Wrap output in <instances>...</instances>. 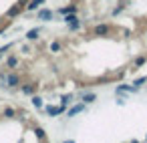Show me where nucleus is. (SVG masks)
Returning <instances> with one entry per match:
<instances>
[{"mask_svg": "<svg viewBox=\"0 0 147 143\" xmlns=\"http://www.w3.org/2000/svg\"><path fill=\"white\" fill-rule=\"evenodd\" d=\"M32 133H34V137H36L38 141H47V131H45L42 127H34Z\"/></svg>", "mask_w": 147, "mask_h": 143, "instance_id": "obj_15", "label": "nucleus"}, {"mask_svg": "<svg viewBox=\"0 0 147 143\" xmlns=\"http://www.w3.org/2000/svg\"><path fill=\"white\" fill-rule=\"evenodd\" d=\"M0 117H4V119H14V117H16V109H14V107H4Z\"/></svg>", "mask_w": 147, "mask_h": 143, "instance_id": "obj_11", "label": "nucleus"}, {"mask_svg": "<svg viewBox=\"0 0 147 143\" xmlns=\"http://www.w3.org/2000/svg\"><path fill=\"white\" fill-rule=\"evenodd\" d=\"M30 101H32V105H34L36 109H42V105H45V103H42V97H40V95H36V93H34V95H30Z\"/></svg>", "mask_w": 147, "mask_h": 143, "instance_id": "obj_17", "label": "nucleus"}, {"mask_svg": "<svg viewBox=\"0 0 147 143\" xmlns=\"http://www.w3.org/2000/svg\"><path fill=\"white\" fill-rule=\"evenodd\" d=\"M24 6H26V0H18L16 4H12V6L6 10V18H8V20H10V18H16V16L24 10Z\"/></svg>", "mask_w": 147, "mask_h": 143, "instance_id": "obj_1", "label": "nucleus"}, {"mask_svg": "<svg viewBox=\"0 0 147 143\" xmlns=\"http://www.w3.org/2000/svg\"><path fill=\"white\" fill-rule=\"evenodd\" d=\"M139 91V87H135V85H117V89H115V95H125V93H137Z\"/></svg>", "mask_w": 147, "mask_h": 143, "instance_id": "obj_6", "label": "nucleus"}, {"mask_svg": "<svg viewBox=\"0 0 147 143\" xmlns=\"http://www.w3.org/2000/svg\"><path fill=\"white\" fill-rule=\"evenodd\" d=\"M145 141H147V135H145Z\"/></svg>", "mask_w": 147, "mask_h": 143, "instance_id": "obj_28", "label": "nucleus"}, {"mask_svg": "<svg viewBox=\"0 0 147 143\" xmlns=\"http://www.w3.org/2000/svg\"><path fill=\"white\" fill-rule=\"evenodd\" d=\"M117 105L123 107V105H125V99H123V97H117Z\"/></svg>", "mask_w": 147, "mask_h": 143, "instance_id": "obj_25", "label": "nucleus"}, {"mask_svg": "<svg viewBox=\"0 0 147 143\" xmlns=\"http://www.w3.org/2000/svg\"><path fill=\"white\" fill-rule=\"evenodd\" d=\"M87 111V105L85 103H79V105H73L69 111H65L67 113V117H75V115H79V113H85Z\"/></svg>", "mask_w": 147, "mask_h": 143, "instance_id": "obj_8", "label": "nucleus"}, {"mask_svg": "<svg viewBox=\"0 0 147 143\" xmlns=\"http://www.w3.org/2000/svg\"><path fill=\"white\" fill-rule=\"evenodd\" d=\"M61 49H63V47H61V42H59V40H53V42H51V47H49V51H51V53H61Z\"/></svg>", "mask_w": 147, "mask_h": 143, "instance_id": "obj_19", "label": "nucleus"}, {"mask_svg": "<svg viewBox=\"0 0 147 143\" xmlns=\"http://www.w3.org/2000/svg\"><path fill=\"white\" fill-rule=\"evenodd\" d=\"M45 111H47L51 117H57V115H63V113L67 111V107H65V105H47Z\"/></svg>", "mask_w": 147, "mask_h": 143, "instance_id": "obj_5", "label": "nucleus"}, {"mask_svg": "<svg viewBox=\"0 0 147 143\" xmlns=\"http://www.w3.org/2000/svg\"><path fill=\"white\" fill-rule=\"evenodd\" d=\"M123 10H125V4H119V6H115V8L111 10V14H113V16H119Z\"/></svg>", "mask_w": 147, "mask_h": 143, "instance_id": "obj_23", "label": "nucleus"}, {"mask_svg": "<svg viewBox=\"0 0 147 143\" xmlns=\"http://www.w3.org/2000/svg\"><path fill=\"white\" fill-rule=\"evenodd\" d=\"M77 10H79V8H77L75 4H71V6H61V8H59L61 14H77Z\"/></svg>", "mask_w": 147, "mask_h": 143, "instance_id": "obj_14", "label": "nucleus"}, {"mask_svg": "<svg viewBox=\"0 0 147 143\" xmlns=\"http://www.w3.org/2000/svg\"><path fill=\"white\" fill-rule=\"evenodd\" d=\"M109 32H111V26L109 24H97L93 28V34L95 36H109Z\"/></svg>", "mask_w": 147, "mask_h": 143, "instance_id": "obj_7", "label": "nucleus"}, {"mask_svg": "<svg viewBox=\"0 0 147 143\" xmlns=\"http://www.w3.org/2000/svg\"><path fill=\"white\" fill-rule=\"evenodd\" d=\"M45 2H47V0H28V2H26V6H24V10L34 12V10H38V8H40Z\"/></svg>", "mask_w": 147, "mask_h": 143, "instance_id": "obj_9", "label": "nucleus"}, {"mask_svg": "<svg viewBox=\"0 0 147 143\" xmlns=\"http://www.w3.org/2000/svg\"><path fill=\"white\" fill-rule=\"evenodd\" d=\"M53 16H55V12L49 10V8H38V10H36V18L42 20V22H51Z\"/></svg>", "mask_w": 147, "mask_h": 143, "instance_id": "obj_3", "label": "nucleus"}, {"mask_svg": "<svg viewBox=\"0 0 147 143\" xmlns=\"http://www.w3.org/2000/svg\"><path fill=\"white\" fill-rule=\"evenodd\" d=\"M12 47H14V42H8V45H4L2 49H0V53H4V55H6V53H8V51H10Z\"/></svg>", "mask_w": 147, "mask_h": 143, "instance_id": "obj_24", "label": "nucleus"}, {"mask_svg": "<svg viewBox=\"0 0 147 143\" xmlns=\"http://www.w3.org/2000/svg\"><path fill=\"white\" fill-rule=\"evenodd\" d=\"M145 63H147V59H145V57H135V59H133V71L141 69Z\"/></svg>", "mask_w": 147, "mask_h": 143, "instance_id": "obj_16", "label": "nucleus"}, {"mask_svg": "<svg viewBox=\"0 0 147 143\" xmlns=\"http://www.w3.org/2000/svg\"><path fill=\"white\" fill-rule=\"evenodd\" d=\"M77 20V14H63V22L65 24H71V22H75Z\"/></svg>", "mask_w": 147, "mask_h": 143, "instance_id": "obj_21", "label": "nucleus"}, {"mask_svg": "<svg viewBox=\"0 0 147 143\" xmlns=\"http://www.w3.org/2000/svg\"><path fill=\"white\" fill-rule=\"evenodd\" d=\"M81 97H83V103H85V105H91V103H95V101H97V95H95L93 91H83V95H81Z\"/></svg>", "mask_w": 147, "mask_h": 143, "instance_id": "obj_10", "label": "nucleus"}, {"mask_svg": "<svg viewBox=\"0 0 147 143\" xmlns=\"http://www.w3.org/2000/svg\"><path fill=\"white\" fill-rule=\"evenodd\" d=\"M18 57L16 55H10V57H6V69H16L18 67Z\"/></svg>", "mask_w": 147, "mask_h": 143, "instance_id": "obj_13", "label": "nucleus"}, {"mask_svg": "<svg viewBox=\"0 0 147 143\" xmlns=\"http://www.w3.org/2000/svg\"><path fill=\"white\" fill-rule=\"evenodd\" d=\"M36 91H38V85H36V83H24V85L20 83V93H22V95L30 97V95H34Z\"/></svg>", "mask_w": 147, "mask_h": 143, "instance_id": "obj_4", "label": "nucleus"}, {"mask_svg": "<svg viewBox=\"0 0 147 143\" xmlns=\"http://www.w3.org/2000/svg\"><path fill=\"white\" fill-rule=\"evenodd\" d=\"M2 59H4V53H0V61H2Z\"/></svg>", "mask_w": 147, "mask_h": 143, "instance_id": "obj_27", "label": "nucleus"}, {"mask_svg": "<svg viewBox=\"0 0 147 143\" xmlns=\"http://www.w3.org/2000/svg\"><path fill=\"white\" fill-rule=\"evenodd\" d=\"M38 36H40V28H30V30L26 32V40H30V42L38 40Z\"/></svg>", "mask_w": 147, "mask_h": 143, "instance_id": "obj_12", "label": "nucleus"}, {"mask_svg": "<svg viewBox=\"0 0 147 143\" xmlns=\"http://www.w3.org/2000/svg\"><path fill=\"white\" fill-rule=\"evenodd\" d=\"M20 75L18 73H8L6 77H4V85L8 87V89H16V87H20Z\"/></svg>", "mask_w": 147, "mask_h": 143, "instance_id": "obj_2", "label": "nucleus"}, {"mask_svg": "<svg viewBox=\"0 0 147 143\" xmlns=\"http://www.w3.org/2000/svg\"><path fill=\"white\" fill-rule=\"evenodd\" d=\"M145 83H147V77H139V79H135V81H133L131 85H135V87H139V89H141V87H143Z\"/></svg>", "mask_w": 147, "mask_h": 143, "instance_id": "obj_22", "label": "nucleus"}, {"mask_svg": "<svg viewBox=\"0 0 147 143\" xmlns=\"http://www.w3.org/2000/svg\"><path fill=\"white\" fill-rule=\"evenodd\" d=\"M2 24H6V22H4V20H2V18H0V26H2Z\"/></svg>", "mask_w": 147, "mask_h": 143, "instance_id": "obj_26", "label": "nucleus"}, {"mask_svg": "<svg viewBox=\"0 0 147 143\" xmlns=\"http://www.w3.org/2000/svg\"><path fill=\"white\" fill-rule=\"evenodd\" d=\"M73 99H75V97H73L71 93H69V95H63V97H61V105H65V107H67V105H71V103H73Z\"/></svg>", "mask_w": 147, "mask_h": 143, "instance_id": "obj_20", "label": "nucleus"}, {"mask_svg": "<svg viewBox=\"0 0 147 143\" xmlns=\"http://www.w3.org/2000/svg\"><path fill=\"white\" fill-rule=\"evenodd\" d=\"M67 26H69V30H73V32H75V30H79V28L83 26V20H79V18H77L75 22H71V24H67Z\"/></svg>", "mask_w": 147, "mask_h": 143, "instance_id": "obj_18", "label": "nucleus"}]
</instances>
